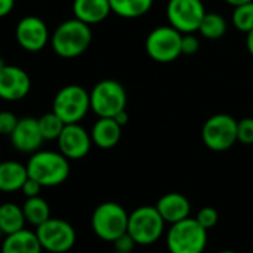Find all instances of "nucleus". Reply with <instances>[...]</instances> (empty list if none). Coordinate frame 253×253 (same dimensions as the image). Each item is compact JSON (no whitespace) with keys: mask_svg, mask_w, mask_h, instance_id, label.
<instances>
[{"mask_svg":"<svg viewBox=\"0 0 253 253\" xmlns=\"http://www.w3.org/2000/svg\"><path fill=\"white\" fill-rule=\"evenodd\" d=\"M29 179L27 166L15 160L0 161V192L14 194L21 191Z\"/></svg>","mask_w":253,"mask_h":253,"instance_id":"obj_20","label":"nucleus"},{"mask_svg":"<svg viewBox=\"0 0 253 253\" xmlns=\"http://www.w3.org/2000/svg\"><path fill=\"white\" fill-rule=\"evenodd\" d=\"M42 185L38 182V180H35V179H32V177H29L27 180H26V183L23 185V188H21V192L26 195V198H30V197H38V195H41V191H42Z\"/></svg>","mask_w":253,"mask_h":253,"instance_id":"obj_32","label":"nucleus"},{"mask_svg":"<svg viewBox=\"0 0 253 253\" xmlns=\"http://www.w3.org/2000/svg\"><path fill=\"white\" fill-rule=\"evenodd\" d=\"M38 121H39L41 133L45 140H57L66 125L64 121L54 112L42 115L41 118H38Z\"/></svg>","mask_w":253,"mask_h":253,"instance_id":"obj_25","label":"nucleus"},{"mask_svg":"<svg viewBox=\"0 0 253 253\" xmlns=\"http://www.w3.org/2000/svg\"><path fill=\"white\" fill-rule=\"evenodd\" d=\"M20 118L11 110H0V136H11L17 128Z\"/></svg>","mask_w":253,"mask_h":253,"instance_id":"obj_28","label":"nucleus"},{"mask_svg":"<svg viewBox=\"0 0 253 253\" xmlns=\"http://www.w3.org/2000/svg\"><path fill=\"white\" fill-rule=\"evenodd\" d=\"M91 110L98 118H115L126 107V92L121 82L103 79L89 91Z\"/></svg>","mask_w":253,"mask_h":253,"instance_id":"obj_7","label":"nucleus"},{"mask_svg":"<svg viewBox=\"0 0 253 253\" xmlns=\"http://www.w3.org/2000/svg\"><path fill=\"white\" fill-rule=\"evenodd\" d=\"M2 235H3V234H2V231H0V237H2Z\"/></svg>","mask_w":253,"mask_h":253,"instance_id":"obj_39","label":"nucleus"},{"mask_svg":"<svg viewBox=\"0 0 253 253\" xmlns=\"http://www.w3.org/2000/svg\"><path fill=\"white\" fill-rule=\"evenodd\" d=\"M29 177L38 180L43 188H54L64 183L70 174V160L60 151H38L27 161Z\"/></svg>","mask_w":253,"mask_h":253,"instance_id":"obj_2","label":"nucleus"},{"mask_svg":"<svg viewBox=\"0 0 253 253\" xmlns=\"http://www.w3.org/2000/svg\"><path fill=\"white\" fill-rule=\"evenodd\" d=\"M207 246V229L195 217H186L170 225L167 249L170 253H203Z\"/></svg>","mask_w":253,"mask_h":253,"instance_id":"obj_4","label":"nucleus"},{"mask_svg":"<svg viewBox=\"0 0 253 253\" xmlns=\"http://www.w3.org/2000/svg\"><path fill=\"white\" fill-rule=\"evenodd\" d=\"M195 219H197V222H198L203 228H206V229L209 231V229H211V228L216 226V223H217V220H219V214H217V210H216L214 207L207 206V207H203V209L198 210Z\"/></svg>","mask_w":253,"mask_h":253,"instance_id":"obj_29","label":"nucleus"},{"mask_svg":"<svg viewBox=\"0 0 253 253\" xmlns=\"http://www.w3.org/2000/svg\"><path fill=\"white\" fill-rule=\"evenodd\" d=\"M36 235L49 253H66L73 249L76 243V231L64 219L49 217L42 225L36 226Z\"/></svg>","mask_w":253,"mask_h":253,"instance_id":"obj_10","label":"nucleus"},{"mask_svg":"<svg viewBox=\"0 0 253 253\" xmlns=\"http://www.w3.org/2000/svg\"><path fill=\"white\" fill-rule=\"evenodd\" d=\"M23 210H24L27 223H30L33 226H39L51 217L49 204L41 195L27 198L23 204Z\"/></svg>","mask_w":253,"mask_h":253,"instance_id":"obj_23","label":"nucleus"},{"mask_svg":"<svg viewBox=\"0 0 253 253\" xmlns=\"http://www.w3.org/2000/svg\"><path fill=\"white\" fill-rule=\"evenodd\" d=\"M0 161H2V155H0Z\"/></svg>","mask_w":253,"mask_h":253,"instance_id":"obj_40","label":"nucleus"},{"mask_svg":"<svg viewBox=\"0 0 253 253\" xmlns=\"http://www.w3.org/2000/svg\"><path fill=\"white\" fill-rule=\"evenodd\" d=\"M166 229V220L157 206H142L130 213L128 234L140 246H149L160 240Z\"/></svg>","mask_w":253,"mask_h":253,"instance_id":"obj_6","label":"nucleus"},{"mask_svg":"<svg viewBox=\"0 0 253 253\" xmlns=\"http://www.w3.org/2000/svg\"><path fill=\"white\" fill-rule=\"evenodd\" d=\"M182 36L183 35L170 24L154 29L145 42L148 55L161 64L173 63L182 55Z\"/></svg>","mask_w":253,"mask_h":253,"instance_id":"obj_9","label":"nucleus"},{"mask_svg":"<svg viewBox=\"0 0 253 253\" xmlns=\"http://www.w3.org/2000/svg\"><path fill=\"white\" fill-rule=\"evenodd\" d=\"M200 49V41L194 33H186L182 36V54L194 55Z\"/></svg>","mask_w":253,"mask_h":253,"instance_id":"obj_30","label":"nucleus"},{"mask_svg":"<svg viewBox=\"0 0 253 253\" xmlns=\"http://www.w3.org/2000/svg\"><path fill=\"white\" fill-rule=\"evenodd\" d=\"M166 14L169 24L186 35L198 32L206 8L201 0H169Z\"/></svg>","mask_w":253,"mask_h":253,"instance_id":"obj_11","label":"nucleus"},{"mask_svg":"<svg viewBox=\"0 0 253 253\" xmlns=\"http://www.w3.org/2000/svg\"><path fill=\"white\" fill-rule=\"evenodd\" d=\"M92 145L100 149L115 148L122 136V125L115 118H98L91 128Z\"/></svg>","mask_w":253,"mask_h":253,"instance_id":"obj_17","label":"nucleus"},{"mask_svg":"<svg viewBox=\"0 0 253 253\" xmlns=\"http://www.w3.org/2000/svg\"><path fill=\"white\" fill-rule=\"evenodd\" d=\"M91 110L89 92L76 84L63 86L54 97L52 112L57 113L64 124H78Z\"/></svg>","mask_w":253,"mask_h":253,"instance_id":"obj_5","label":"nucleus"},{"mask_svg":"<svg viewBox=\"0 0 253 253\" xmlns=\"http://www.w3.org/2000/svg\"><path fill=\"white\" fill-rule=\"evenodd\" d=\"M228 29L226 20L217 12H206L198 33L207 41H219L225 36Z\"/></svg>","mask_w":253,"mask_h":253,"instance_id":"obj_24","label":"nucleus"},{"mask_svg":"<svg viewBox=\"0 0 253 253\" xmlns=\"http://www.w3.org/2000/svg\"><path fill=\"white\" fill-rule=\"evenodd\" d=\"M92 32L88 24L78 18H70L57 26L51 33V48L61 58H76L91 45Z\"/></svg>","mask_w":253,"mask_h":253,"instance_id":"obj_1","label":"nucleus"},{"mask_svg":"<svg viewBox=\"0 0 253 253\" xmlns=\"http://www.w3.org/2000/svg\"><path fill=\"white\" fill-rule=\"evenodd\" d=\"M201 139L206 148L213 152H225L231 149L237 140V119L226 113L210 116L201 130Z\"/></svg>","mask_w":253,"mask_h":253,"instance_id":"obj_8","label":"nucleus"},{"mask_svg":"<svg viewBox=\"0 0 253 253\" xmlns=\"http://www.w3.org/2000/svg\"><path fill=\"white\" fill-rule=\"evenodd\" d=\"M157 209L161 213L166 223L171 225V223H176L179 220L189 217L191 203L185 195L179 192H169V194H164L158 200Z\"/></svg>","mask_w":253,"mask_h":253,"instance_id":"obj_16","label":"nucleus"},{"mask_svg":"<svg viewBox=\"0 0 253 253\" xmlns=\"http://www.w3.org/2000/svg\"><path fill=\"white\" fill-rule=\"evenodd\" d=\"M43 247L36 235V231L20 229L5 235L0 253H42Z\"/></svg>","mask_w":253,"mask_h":253,"instance_id":"obj_18","label":"nucleus"},{"mask_svg":"<svg viewBox=\"0 0 253 253\" xmlns=\"http://www.w3.org/2000/svg\"><path fill=\"white\" fill-rule=\"evenodd\" d=\"M219 253H237V252H234V250H220Z\"/></svg>","mask_w":253,"mask_h":253,"instance_id":"obj_37","label":"nucleus"},{"mask_svg":"<svg viewBox=\"0 0 253 253\" xmlns=\"http://www.w3.org/2000/svg\"><path fill=\"white\" fill-rule=\"evenodd\" d=\"M223 2L235 8V6H240V5H244V3H249V2H253V0H223Z\"/></svg>","mask_w":253,"mask_h":253,"instance_id":"obj_36","label":"nucleus"},{"mask_svg":"<svg viewBox=\"0 0 253 253\" xmlns=\"http://www.w3.org/2000/svg\"><path fill=\"white\" fill-rule=\"evenodd\" d=\"M115 119L118 121V124H121V125L124 126L126 122H128V119H130V116H128V112H126V110H122V112H119V113L115 116Z\"/></svg>","mask_w":253,"mask_h":253,"instance_id":"obj_34","label":"nucleus"},{"mask_svg":"<svg viewBox=\"0 0 253 253\" xmlns=\"http://www.w3.org/2000/svg\"><path fill=\"white\" fill-rule=\"evenodd\" d=\"M9 140H11L12 148L21 154L32 155L41 151L45 139L39 128V121L32 116L21 118L18 121L17 128L9 136Z\"/></svg>","mask_w":253,"mask_h":253,"instance_id":"obj_15","label":"nucleus"},{"mask_svg":"<svg viewBox=\"0 0 253 253\" xmlns=\"http://www.w3.org/2000/svg\"><path fill=\"white\" fill-rule=\"evenodd\" d=\"M57 143H58V151L66 158H69L70 161H76L88 155L92 146V139H91V133H88L78 122V124L64 125L60 137L57 139Z\"/></svg>","mask_w":253,"mask_h":253,"instance_id":"obj_14","label":"nucleus"},{"mask_svg":"<svg viewBox=\"0 0 253 253\" xmlns=\"http://www.w3.org/2000/svg\"><path fill=\"white\" fill-rule=\"evenodd\" d=\"M32 89L30 75L14 64H5L0 69V100L14 103L26 98Z\"/></svg>","mask_w":253,"mask_h":253,"instance_id":"obj_13","label":"nucleus"},{"mask_svg":"<svg viewBox=\"0 0 253 253\" xmlns=\"http://www.w3.org/2000/svg\"><path fill=\"white\" fill-rule=\"evenodd\" d=\"M237 140L243 145H253V118L237 121Z\"/></svg>","mask_w":253,"mask_h":253,"instance_id":"obj_27","label":"nucleus"},{"mask_svg":"<svg viewBox=\"0 0 253 253\" xmlns=\"http://www.w3.org/2000/svg\"><path fill=\"white\" fill-rule=\"evenodd\" d=\"M26 216L23 206L15 203H3L0 204V231L3 235L14 234L20 229L26 228Z\"/></svg>","mask_w":253,"mask_h":253,"instance_id":"obj_21","label":"nucleus"},{"mask_svg":"<svg viewBox=\"0 0 253 253\" xmlns=\"http://www.w3.org/2000/svg\"><path fill=\"white\" fill-rule=\"evenodd\" d=\"M109 2L112 14L126 20H134L146 15L154 5V0H109Z\"/></svg>","mask_w":253,"mask_h":253,"instance_id":"obj_22","label":"nucleus"},{"mask_svg":"<svg viewBox=\"0 0 253 253\" xmlns=\"http://www.w3.org/2000/svg\"><path fill=\"white\" fill-rule=\"evenodd\" d=\"M112 253H134V252H119V250H113Z\"/></svg>","mask_w":253,"mask_h":253,"instance_id":"obj_38","label":"nucleus"},{"mask_svg":"<svg viewBox=\"0 0 253 253\" xmlns=\"http://www.w3.org/2000/svg\"><path fill=\"white\" fill-rule=\"evenodd\" d=\"M231 23L241 33L247 35L249 32H252L253 30V2L235 6L232 11Z\"/></svg>","mask_w":253,"mask_h":253,"instance_id":"obj_26","label":"nucleus"},{"mask_svg":"<svg viewBox=\"0 0 253 253\" xmlns=\"http://www.w3.org/2000/svg\"><path fill=\"white\" fill-rule=\"evenodd\" d=\"M15 39L24 51L41 52L51 42V33L42 18L27 15L18 21L15 27Z\"/></svg>","mask_w":253,"mask_h":253,"instance_id":"obj_12","label":"nucleus"},{"mask_svg":"<svg viewBox=\"0 0 253 253\" xmlns=\"http://www.w3.org/2000/svg\"><path fill=\"white\" fill-rule=\"evenodd\" d=\"M246 49L253 57V30L246 35Z\"/></svg>","mask_w":253,"mask_h":253,"instance_id":"obj_35","label":"nucleus"},{"mask_svg":"<svg viewBox=\"0 0 253 253\" xmlns=\"http://www.w3.org/2000/svg\"><path fill=\"white\" fill-rule=\"evenodd\" d=\"M15 8V0H0V18L8 17Z\"/></svg>","mask_w":253,"mask_h":253,"instance_id":"obj_33","label":"nucleus"},{"mask_svg":"<svg viewBox=\"0 0 253 253\" xmlns=\"http://www.w3.org/2000/svg\"><path fill=\"white\" fill-rule=\"evenodd\" d=\"M136 244L137 243L134 241V238L131 237V234H128V231H126L125 234H122V235H119L113 241L115 250H119V252H134Z\"/></svg>","mask_w":253,"mask_h":253,"instance_id":"obj_31","label":"nucleus"},{"mask_svg":"<svg viewBox=\"0 0 253 253\" xmlns=\"http://www.w3.org/2000/svg\"><path fill=\"white\" fill-rule=\"evenodd\" d=\"M130 213L113 201L98 204L91 216V228L94 234L103 241L113 243L119 235L128 231Z\"/></svg>","mask_w":253,"mask_h":253,"instance_id":"obj_3","label":"nucleus"},{"mask_svg":"<svg viewBox=\"0 0 253 253\" xmlns=\"http://www.w3.org/2000/svg\"><path fill=\"white\" fill-rule=\"evenodd\" d=\"M73 15L88 26L104 21L112 14L109 0H73Z\"/></svg>","mask_w":253,"mask_h":253,"instance_id":"obj_19","label":"nucleus"}]
</instances>
